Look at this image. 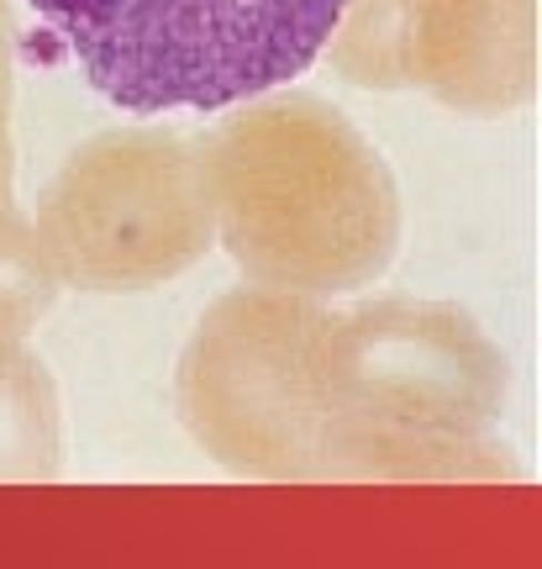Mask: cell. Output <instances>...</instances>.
<instances>
[{"label": "cell", "mask_w": 542, "mask_h": 569, "mask_svg": "<svg viewBox=\"0 0 542 569\" xmlns=\"http://www.w3.org/2000/svg\"><path fill=\"white\" fill-rule=\"evenodd\" d=\"M127 117L221 111L305 74L353 0H27Z\"/></svg>", "instance_id": "1"}]
</instances>
